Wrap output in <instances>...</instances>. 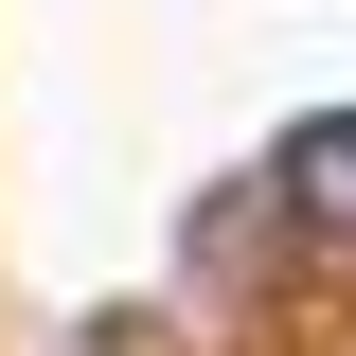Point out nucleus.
I'll return each mask as SVG.
<instances>
[{
    "instance_id": "f257e3e1",
    "label": "nucleus",
    "mask_w": 356,
    "mask_h": 356,
    "mask_svg": "<svg viewBox=\"0 0 356 356\" xmlns=\"http://www.w3.org/2000/svg\"><path fill=\"white\" fill-rule=\"evenodd\" d=\"M267 196H285L303 232H339V250H356V107H303L285 161H267Z\"/></svg>"
}]
</instances>
